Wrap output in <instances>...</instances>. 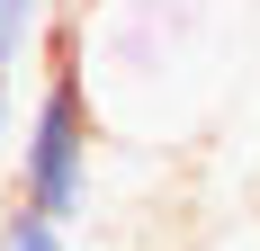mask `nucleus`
<instances>
[{"mask_svg": "<svg viewBox=\"0 0 260 251\" xmlns=\"http://www.w3.org/2000/svg\"><path fill=\"white\" fill-rule=\"evenodd\" d=\"M90 81H81V27L54 18L45 27V90H36V117H27L18 144V198L45 206L54 225H81L90 215Z\"/></svg>", "mask_w": 260, "mask_h": 251, "instance_id": "1", "label": "nucleus"}, {"mask_svg": "<svg viewBox=\"0 0 260 251\" xmlns=\"http://www.w3.org/2000/svg\"><path fill=\"white\" fill-rule=\"evenodd\" d=\"M0 251H72V225H54L45 206H9V215H0Z\"/></svg>", "mask_w": 260, "mask_h": 251, "instance_id": "3", "label": "nucleus"}, {"mask_svg": "<svg viewBox=\"0 0 260 251\" xmlns=\"http://www.w3.org/2000/svg\"><path fill=\"white\" fill-rule=\"evenodd\" d=\"M45 36V0H0V144H9V72Z\"/></svg>", "mask_w": 260, "mask_h": 251, "instance_id": "2", "label": "nucleus"}]
</instances>
